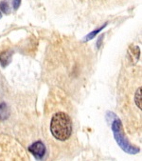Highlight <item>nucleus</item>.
<instances>
[{"mask_svg": "<svg viewBox=\"0 0 142 161\" xmlns=\"http://www.w3.org/2000/svg\"><path fill=\"white\" fill-rule=\"evenodd\" d=\"M50 132L52 136L60 140H67L72 134V121L64 113L55 114L50 121Z\"/></svg>", "mask_w": 142, "mask_h": 161, "instance_id": "obj_1", "label": "nucleus"}, {"mask_svg": "<svg viewBox=\"0 0 142 161\" xmlns=\"http://www.w3.org/2000/svg\"><path fill=\"white\" fill-rule=\"evenodd\" d=\"M112 130H113V133H114V136H115V138L118 142V144L119 145V147L125 151L126 153H138V149L132 146L128 140L125 138L124 135H123V130H122V125H121V122L119 119H116L113 124H112Z\"/></svg>", "mask_w": 142, "mask_h": 161, "instance_id": "obj_2", "label": "nucleus"}, {"mask_svg": "<svg viewBox=\"0 0 142 161\" xmlns=\"http://www.w3.org/2000/svg\"><path fill=\"white\" fill-rule=\"evenodd\" d=\"M28 151L37 159H42L46 153V146L43 142L36 141L28 147Z\"/></svg>", "mask_w": 142, "mask_h": 161, "instance_id": "obj_3", "label": "nucleus"}, {"mask_svg": "<svg viewBox=\"0 0 142 161\" xmlns=\"http://www.w3.org/2000/svg\"><path fill=\"white\" fill-rule=\"evenodd\" d=\"M12 53L11 52H5L0 55V61H1V65L3 67H6L8 64L11 62Z\"/></svg>", "mask_w": 142, "mask_h": 161, "instance_id": "obj_4", "label": "nucleus"}, {"mask_svg": "<svg viewBox=\"0 0 142 161\" xmlns=\"http://www.w3.org/2000/svg\"><path fill=\"white\" fill-rule=\"evenodd\" d=\"M10 115L9 109L6 104H1L0 105V119H6Z\"/></svg>", "mask_w": 142, "mask_h": 161, "instance_id": "obj_5", "label": "nucleus"}, {"mask_svg": "<svg viewBox=\"0 0 142 161\" xmlns=\"http://www.w3.org/2000/svg\"><path fill=\"white\" fill-rule=\"evenodd\" d=\"M134 100H135V103H136L137 107L141 110V87L137 90V92L135 93Z\"/></svg>", "mask_w": 142, "mask_h": 161, "instance_id": "obj_6", "label": "nucleus"}, {"mask_svg": "<svg viewBox=\"0 0 142 161\" xmlns=\"http://www.w3.org/2000/svg\"><path fill=\"white\" fill-rule=\"evenodd\" d=\"M105 26H106V24H105L104 26L100 27L99 29H98V30H96V31H92V33H91L90 35H88V36H86V39H87V40H89V39H92V38H93L94 36H96V35H97L98 33H99V31H101V30H102V29H103V28H104Z\"/></svg>", "mask_w": 142, "mask_h": 161, "instance_id": "obj_7", "label": "nucleus"}, {"mask_svg": "<svg viewBox=\"0 0 142 161\" xmlns=\"http://www.w3.org/2000/svg\"><path fill=\"white\" fill-rule=\"evenodd\" d=\"M13 8L15 10L18 9V7L20 5V0H13Z\"/></svg>", "mask_w": 142, "mask_h": 161, "instance_id": "obj_8", "label": "nucleus"}]
</instances>
